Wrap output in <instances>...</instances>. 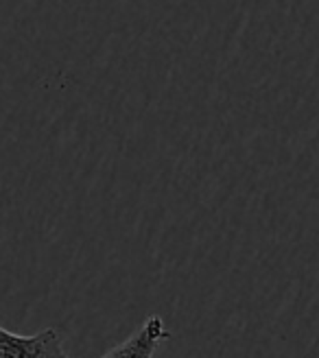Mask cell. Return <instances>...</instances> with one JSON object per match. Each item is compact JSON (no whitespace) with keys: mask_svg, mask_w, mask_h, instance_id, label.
<instances>
[{"mask_svg":"<svg viewBox=\"0 0 319 358\" xmlns=\"http://www.w3.org/2000/svg\"><path fill=\"white\" fill-rule=\"evenodd\" d=\"M0 358H73L68 356L57 330L20 336L0 326Z\"/></svg>","mask_w":319,"mask_h":358,"instance_id":"cell-1","label":"cell"},{"mask_svg":"<svg viewBox=\"0 0 319 358\" xmlns=\"http://www.w3.org/2000/svg\"><path fill=\"white\" fill-rule=\"evenodd\" d=\"M169 338V330L164 328L162 317H149L143 328L136 330L125 343H120L103 358H153L157 345Z\"/></svg>","mask_w":319,"mask_h":358,"instance_id":"cell-2","label":"cell"}]
</instances>
